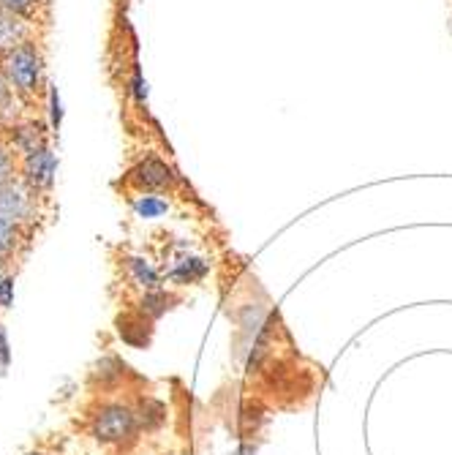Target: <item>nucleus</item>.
Returning a JSON list of instances; mask_svg holds the SVG:
<instances>
[{
  "label": "nucleus",
  "instance_id": "8",
  "mask_svg": "<svg viewBox=\"0 0 452 455\" xmlns=\"http://www.w3.org/2000/svg\"><path fill=\"white\" fill-rule=\"evenodd\" d=\"M163 211H167V204L155 202L153 196H145V202H139V213H145V216H155V213H163Z\"/></svg>",
  "mask_w": 452,
  "mask_h": 455
},
{
  "label": "nucleus",
  "instance_id": "6",
  "mask_svg": "<svg viewBox=\"0 0 452 455\" xmlns=\"http://www.w3.org/2000/svg\"><path fill=\"white\" fill-rule=\"evenodd\" d=\"M204 273H208V265H204L202 259H183L175 270V278L183 283H194V281L204 278Z\"/></svg>",
  "mask_w": 452,
  "mask_h": 455
},
{
  "label": "nucleus",
  "instance_id": "9",
  "mask_svg": "<svg viewBox=\"0 0 452 455\" xmlns=\"http://www.w3.org/2000/svg\"><path fill=\"white\" fill-rule=\"evenodd\" d=\"M12 85H9V79H6V74H4V68H0V109H6L9 107V101H12Z\"/></svg>",
  "mask_w": 452,
  "mask_h": 455
},
{
  "label": "nucleus",
  "instance_id": "10",
  "mask_svg": "<svg viewBox=\"0 0 452 455\" xmlns=\"http://www.w3.org/2000/svg\"><path fill=\"white\" fill-rule=\"evenodd\" d=\"M28 4V0H0V6H4V9H12V12H17L20 14V9Z\"/></svg>",
  "mask_w": 452,
  "mask_h": 455
},
{
  "label": "nucleus",
  "instance_id": "3",
  "mask_svg": "<svg viewBox=\"0 0 452 455\" xmlns=\"http://www.w3.org/2000/svg\"><path fill=\"white\" fill-rule=\"evenodd\" d=\"M36 216V194L28 183L22 180H9L0 188V224H9L22 229Z\"/></svg>",
  "mask_w": 452,
  "mask_h": 455
},
{
  "label": "nucleus",
  "instance_id": "4",
  "mask_svg": "<svg viewBox=\"0 0 452 455\" xmlns=\"http://www.w3.org/2000/svg\"><path fill=\"white\" fill-rule=\"evenodd\" d=\"M25 41H28V25H25V20L17 12L0 6V58L9 55L17 47H22Z\"/></svg>",
  "mask_w": 452,
  "mask_h": 455
},
{
  "label": "nucleus",
  "instance_id": "1",
  "mask_svg": "<svg viewBox=\"0 0 452 455\" xmlns=\"http://www.w3.org/2000/svg\"><path fill=\"white\" fill-rule=\"evenodd\" d=\"M139 409L126 401H101L91 409L88 431L96 442L107 447H129L142 431Z\"/></svg>",
  "mask_w": 452,
  "mask_h": 455
},
{
  "label": "nucleus",
  "instance_id": "7",
  "mask_svg": "<svg viewBox=\"0 0 452 455\" xmlns=\"http://www.w3.org/2000/svg\"><path fill=\"white\" fill-rule=\"evenodd\" d=\"M9 180H14V158H12L9 148L0 142V188H4Z\"/></svg>",
  "mask_w": 452,
  "mask_h": 455
},
{
  "label": "nucleus",
  "instance_id": "2",
  "mask_svg": "<svg viewBox=\"0 0 452 455\" xmlns=\"http://www.w3.org/2000/svg\"><path fill=\"white\" fill-rule=\"evenodd\" d=\"M0 68H4L12 91L20 96H30L41 85V55L30 41L0 58Z\"/></svg>",
  "mask_w": 452,
  "mask_h": 455
},
{
  "label": "nucleus",
  "instance_id": "5",
  "mask_svg": "<svg viewBox=\"0 0 452 455\" xmlns=\"http://www.w3.org/2000/svg\"><path fill=\"white\" fill-rule=\"evenodd\" d=\"M134 183L142 186V188H150V191H163V188H172L175 186V175L167 164H161L155 158H147L142 161L137 172H134Z\"/></svg>",
  "mask_w": 452,
  "mask_h": 455
}]
</instances>
